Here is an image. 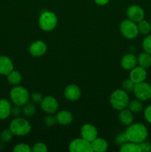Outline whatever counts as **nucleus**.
Segmentation results:
<instances>
[{
  "mask_svg": "<svg viewBox=\"0 0 151 152\" xmlns=\"http://www.w3.org/2000/svg\"><path fill=\"white\" fill-rule=\"evenodd\" d=\"M125 134L128 141L140 144L147 138L148 130L146 126L142 123H132L127 126L125 131Z\"/></svg>",
  "mask_w": 151,
  "mask_h": 152,
  "instance_id": "1",
  "label": "nucleus"
},
{
  "mask_svg": "<svg viewBox=\"0 0 151 152\" xmlns=\"http://www.w3.org/2000/svg\"><path fill=\"white\" fill-rule=\"evenodd\" d=\"M110 102L114 109L121 111L127 108L130 102V97L125 91L123 89H117L111 94Z\"/></svg>",
  "mask_w": 151,
  "mask_h": 152,
  "instance_id": "2",
  "label": "nucleus"
},
{
  "mask_svg": "<svg viewBox=\"0 0 151 152\" xmlns=\"http://www.w3.org/2000/svg\"><path fill=\"white\" fill-rule=\"evenodd\" d=\"M9 129L13 135L18 137L26 136L30 132L31 125L26 119L16 117L10 123Z\"/></svg>",
  "mask_w": 151,
  "mask_h": 152,
  "instance_id": "3",
  "label": "nucleus"
},
{
  "mask_svg": "<svg viewBox=\"0 0 151 152\" xmlns=\"http://www.w3.org/2000/svg\"><path fill=\"white\" fill-rule=\"evenodd\" d=\"M10 97L14 105L23 106L29 101L30 94L28 91L25 87L20 86H15L10 90Z\"/></svg>",
  "mask_w": 151,
  "mask_h": 152,
  "instance_id": "4",
  "label": "nucleus"
},
{
  "mask_svg": "<svg viewBox=\"0 0 151 152\" xmlns=\"http://www.w3.org/2000/svg\"><path fill=\"white\" fill-rule=\"evenodd\" d=\"M57 16L54 13L50 11L43 12L38 19V25L44 31H53L57 25Z\"/></svg>",
  "mask_w": 151,
  "mask_h": 152,
  "instance_id": "5",
  "label": "nucleus"
},
{
  "mask_svg": "<svg viewBox=\"0 0 151 152\" xmlns=\"http://www.w3.org/2000/svg\"><path fill=\"white\" fill-rule=\"evenodd\" d=\"M119 28L121 34L128 39H133L136 38L139 33L137 23L130 20L129 19L123 20L120 24Z\"/></svg>",
  "mask_w": 151,
  "mask_h": 152,
  "instance_id": "6",
  "label": "nucleus"
},
{
  "mask_svg": "<svg viewBox=\"0 0 151 152\" xmlns=\"http://www.w3.org/2000/svg\"><path fill=\"white\" fill-rule=\"evenodd\" d=\"M133 93L136 99L144 102L151 98V86L146 82L135 85Z\"/></svg>",
  "mask_w": 151,
  "mask_h": 152,
  "instance_id": "7",
  "label": "nucleus"
},
{
  "mask_svg": "<svg viewBox=\"0 0 151 152\" xmlns=\"http://www.w3.org/2000/svg\"><path fill=\"white\" fill-rule=\"evenodd\" d=\"M69 151L70 152H92L91 142L81 138H76L73 140L69 145Z\"/></svg>",
  "mask_w": 151,
  "mask_h": 152,
  "instance_id": "8",
  "label": "nucleus"
},
{
  "mask_svg": "<svg viewBox=\"0 0 151 152\" xmlns=\"http://www.w3.org/2000/svg\"><path fill=\"white\" fill-rule=\"evenodd\" d=\"M40 104H41V109L48 114H54L59 108V102L57 99L51 96L43 97Z\"/></svg>",
  "mask_w": 151,
  "mask_h": 152,
  "instance_id": "9",
  "label": "nucleus"
},
{
  "mask_svg": "<svg viewBox=\"0 0 151 152\" xmlns=\"http://www.w3.org/2000/svg\"><path fill=\"white\" fill-rule=\"evenodd\" d=\"M127 18L130 20L138 23L144 18V11L142 7L136 4L130 5L126 11Z\"/></svg>",
  "mask_w": 151,
  "mask_h": 152,
  "instance_id": "10",
  "label": "nucleus"
},
{
  "mask_svg": "<svg viewBox=\"0 0 151 152\" xmlns=\"http://www.w3.org/2000/svg\"><path fill=\"white\" fill-rule=\"evenodd\" d=\"M64 95L68 100L75 102L78 100L81 96L80 88L75 84L68 85L64 91Z\"/></svg>",
  "mask_w": 151,
  "mask_h": 152,
  "instance_id": "11",
  "label": "nucleus"
},
{
  "mask_svg": "<svg viewBox=\"0 0 151 152\" xmlns=\"http://www.w3.org/2000/svg\"><path fill=\"white\" fill-rule=\"evenodd\" d=\"M81 137L83 139L91 142L98 137V131L96 126L92 124H84L81 129Z\"/></svg>",
  "mask_w": 151,
  "mask_h": 152,
  "instance_id": "12",
  "label": "nucleus"
},
{
  "mask_svg": "<svg viewBox=\"0 0 151 152\" xmlns=\"http://www.w3.org/2000/svg\"><path fill=\"white\" fill-rule=\"evenodd\" d=\"M147 71L145 68H142V67L139 66V65H136L135 68L130 70V79L135 83H142L144 82L147 78Z\"/></svg>",
  "mask_w": 151,
  "mask_h": 152,
  "instance_id": "13",
  "label": "nucleus"
},
{
  "mask_svg": "<svg viewBox=\"0 0 151 152\" xmlns=\"http://www.w3.org/2000/svg\"><path fill=\"white\" fill-rule=\"evenodd\" d=\"M47 45L41 40H37L33 42L29 47V51L33 56H43L47 51Z\"/></svg>",
  "mask_w": 151,
  "mask_h": 152,
  "instance_id": "14",
  "label": "nucleus"
},
{
  "mask_svg": "<svg viewBox=\"0 0 151 152\" xmlns=\"http://www.w3.org/2000/svg\"><path fill=\"white\" fill-rule=\"evenodd\" d=\"M137 65V57L133 53H127L124 55L121 60V67L127 71H130Z\"/></svg>",
  "mask_w": 151,
  "mask_h": 152,
  "instance_id": "15",
  "label": "nucleus"
},
{
  "mask_svg": "<svg viewBox=\"0 0 151 152\" xmlns=\"http://www.w3.org/2000/svg\"><path fill=\"white\" fill-rule=\"evenodd\" d=\"M13 70V63L7 56H0V74L7 76Z\"/></svg>",
  "mask_w": 151,
  "mask_h": 152,
  "instance_id": "16",
  "label": "nucleus"
},
{
  "mask_svg": "<svg viewBox=\"0 0 151 152\" xmlns=\"http://www.w3.org/2000/svg\"><path fill=\"white\" fill-rule=\"evenodd\" d=\"M118 119L121 125L124 126H128L133 123L134 121V116L133 113L130 109H124L121 110L118 114Z\"/></svg>",
  "mask_w": 151,
  "mask_h": 152,
  "instance_id": "17",
  "label": "nucleus"
},
{
  "mask_svg": "<svg viewBox=\"0 0 151 152\" xmlns=\"http://www.w3.org/2000/svg\"><path fill=\"white\" fill-rule=\"evenodd\" d=\"M57 123L62 126H68L72 123L73 117L72 114L67 110H62L59 111L56 116Z\"/></svg>",
  "mask_w": 151,
  "mask_h": 152,
  "instance_id": "18",
  "label": "nucleus"
},
{
  "mask_svg": "<svg viewBox=\"0 0 151 152\" xmlns=\"http://www.w3.org/2000/svg\"><path fill=\"white\" fill-rule=\"evenodd\" d=\"M11 104L6 99H0V120H6L11 114Z\"/></svg>",
  "mask_w": 151,
  "mask_h": 152,
  "instance_id": "19",
  "label": "nucleus"
},
{
  "mask_svg": "<svg viewBox=\"0 0 151 152\" xmlns=\"http://www.w3.org/2000/svg\"><path fill=\"white\" fill-rule=\"evenodd\" d=\"M92 148L93 151L105 152L108 149V143L105 139L96 137L91 142Z\"/></svg>",
  "mask_w": 151,
  "mask_h": 152,
  "instance_id": "20",
  "label": "nucleus"
},
{
  "mask_svg": "<svg viewBox=\"0 0 151 152\" xmlns=\"http://www.w3.org/2000/svg\"><path fill=\"white\" fill-rule=\"evenodd\" d=\"M137 62L139 66L147 69L151 67V55L145 51L142 52L138 56Z\"/></svg>",
  "mask_w": 151,
  "mask_h": 152,
  "instance_id": "21",
  "label": "nucleus"
},
{
  "mask_svg": "<svg viewBox=\"0 0 151 152\" xmlns=\"http://www.w3.org/2000/svg\"><path fill=\"white\" fill-rule=\"evenodd\" d=\"M119 150L121 152H142L139 144L135 143L130 141H128L121 145Z\"/></svg>",
  "mask_w": 151,
  "mask_h": 152,
  "instance_id": "22",
  "label": "nucleus"
},
{
  "mask_svg": "<svg viewBox=\"0 0 151 152\" xmlns=\"http://www.w3.org/2000/svg\"><path fill=\"white\" fill-rule=\"evenodd\" d=\"M7 81L13 86H18L22 81V76L19 71L13 70L7 75Z\"/></svg>",
  "mask_w": 151,
  "mask_h": 152,
  "instance_id": "23",
  "label": "nucleus"
},
{
  "mask_svg": "<svg viewBox=\"0 0 151 152\" xmlns=\"http://www.w3.org/2000/svg\"><path fill=\"white\" fill-rule=\"evenodd\" d=\"M127 107L132 112L136 114V113L141 112L143 110V103H142V101L136 99L130 101Z\"/></svg>",
  "mask_w": 151,
  "mask_h": 152,
  "instance_id": "24",
  "label": "nucleus"
},
{
  "mask_svg": "<svg viewBox=\"0 0 151 152\" xmlns=\"http://www.w3.org/2000/svg\"><path fill=\"white\" fill-rule=\"evenodd\" d=\"M138 28L139 32L143 35H147L151 32V25L148 21L142 19L139 22H138Z\"/></svg>",
  "mask_w": 151,
  "mask_h": 152,
  "instance_id": "25",
  "label": "nucleus"
},
{
  "mask_svg": "<svg viewBox=\"0 0 151 152\" xmlns=\"http://www.w3.org/2000/svg\"><path fill=\"white\" fill-rule=\"evenodd\" d=\"M36 107L31 102H27L25 105H23L22 108V112L26 117H32L36 114Z\"/></svg>",
  "mask_w": 151,
  "mask_h": 152,
  "instance_id": "26",
  "label": "nucleus"
},
{
  "mask_svg": "<svg viewBox=\"0 0 151 152\" xmlns=\"http://www.w3.org/2000/svg\"><path fill=\"white\" fill-rule=\"evenodd\" d=\"M135 85L136 84H135V83H133L130 78H129L123 81L122 84H121V86H122L123 90L125 91L126 92H131V91H133Z\"/></svg>",
  "mask_w": 151,
  "mask_h": 152,
  "instance_id": "27",
  "label": "nucleus"
},
{
  "mask_svg": "<svg viewBox=\"0 0 151 152\" xmlns=\"http://www.w3.org/2000/svg\"><path fill=\"white\" fill-rule=\"evenodd\" d=\"M13 136V133L10 132V129H5V130L2 131V132L0 134V139L2 142H8L11 140Z\"/></svg>",
  "mask_w": 151,
  "mask_h": 152,
  "instance_id": "28",
  "label": "nucleus"
},
{
  "mask_svg": "<svg viewBox=\"0 0 151 152\" xmlns=\"http://www.w3.org/2000/svg\"><path fill=\"white\" fill-rule=\"evenodd\" d=\"M142 48L144 51L147 52L151 55V34L145 37L142 42Z\"/></svg>",
  "mask_w": 151,
  "mask_h": 152,
  "instance_id": "29",
  "label": "nucleus"
},
{
  "mask_svg": "<svg viewBox=\"0 0 151 152\" xmlns=\"http://www.w3.org/2000/svg\"><path fill=\"white\" fill-rule=\"evenodd\" d=\"M14 152H31V147L25 143L17 144L13 148Z\"/></svg>",
  "mask_w": 151,
  "mask_h": 152,
  "instance_id": "30",
  "label": "nucleus"
},
{
  "mask_svg": "<svg viewBox=\"0 0 151 152\" xmlns=\"http://www.w3.org/2000/svg\"><path fill=\"white\" fill-rule=\"evenodd\" d=\"M47 146L43 142H36L31 148L33 152H47Z\"/></svg>",
  "mask_w": 151,
  "mask_h": 152,
  "instance_id": "31",
  "label": "nucleus"
},
{
  "mask_svg": "<svg viewBox=\"0 0 151 152\" xmlns=\"http://www.w3.org/2000/svg\"><path fill=\"white\" fill-rule=\"evenodd\" d=\"M44 123L48 127H52V126H54L57 123V120H56V117L55 116L49 114V115L44 117Z\"/></svg>",
  "mask_w": 151,
  "mask_h": 152,
  "instance_id": "32",
  "label": "nucleus"
},
{
  "mask_svg": "<svg viewBox=\"0 0 151 152\" xmlns=\"http://www.w3.org/2000/svg\"><path fill=\"white\" fill-rule=\"evenodd\" d=\"M115 142L117 145H118L119 146H121V145L124 144L125 142H128V139H127V136L125 134V132L124 133H120L115 137Z\"/></svg>",
  "mask_w": 151,
  "mask_h": 152,
  "instance_id": "33",
  "label": "nucleus"
},
{
  "mask_svg": "<svg viewBox=\"0 0 151 152\" xmlns=\"http://www.w3.org/2000/svg\"><path fill=\"white\" fill-rule=\"evenodd\" d=\"M144 117L145 120L150 124H151V105H148L144 111Z\"/></svg>",
  "mask_w": 151,
  "mask_h": 152,
  "instance_id": "34",
  "label": "nucleus"
},
{
  "mask_svg": "<svg viewBox=\"0 0 151 152\" xmlns=\"http://www.w3.org/2000/svg\"><path fill=\"white\" fill-rule=\"evenodd\" d=\"M43 96L38 92H33V93L31 94V99L33 102L35 103H38V102H41V101L42 100Z\"/></svg>",
  "mask_w": 151,
  "mask_h": 152,
  "instance_id": "35",
  "label": "nucleus"
},
{
  "mask_svg": "<svg viewBox=\"0 0 151 152\" xmlns=\"http://www.w3.org/2000/svg\"><path fill=\"white\" fill-rule=\"evenodd\" d=\"M141 149H142V152H150L151 151V142H146V140L144 141V142H141L140 144Z\"/></svg>",
  "mask_w": 151,
  "mask_h": 152,
  "instance_id": "36",
  "label": "nucleus"
},
{
  "mask_svg": "<svg viewBox=\"0 0 151 152\" xmlns=\"http://www.w3.org/2000/svg\"><path fill=\"white\" fill-rule=\"evenodd\" d=\"M21 107L22 106H19V105H15L14 106L12 107L11 114H13L14 116L18 117V116L22 112V109H21Z\"/></svg>",
  "mask_w": 151,
  "mask_h": 152,
  "instance_id": "37",
  "label": "nucleus"
},
{
  "mask_svg": "<svg viewBox=\"0 0 151 152\" xmlns=\"http://www.w3.org/2000/svg\"><path fill=\"white\" fill-rule=\"evenodd\" d=\"M96 4L99 6H104L107 4L110 1V0H94Z\"/></svg>",
  "mask_w": 151,
  "mask_h": 152,
  "instance_id": "38",
  "label": "nucleus"
},
{
  "mask_svg": "<svg viewBox=\"0 0 151 152\" xmlns=\"http://www.w3.org/2000/svg\"><path fill=\"white\" fill-rule=\"evenodd\" d=\"M150 25H151V22H150Z\"/></svg>",
  "mask_w": 151,
  "mask_h": 152,
  "instance_id": "39",
  "label": "nucleus"
}]
</instances>
